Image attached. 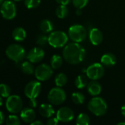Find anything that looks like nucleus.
Returning <instances> with one entry per match:
<instances>
[{
	"label": "nucleus",
	"mask_w": 125,
	"mask_h": 125,
	"mask_svg": "<svg viewBox=\"0 0 125 125\" xmlns=\"http://www.w3.org/2000/svg\"><path fill=\"white\" fill-rule=\"evenodd\" d=\"M85 50L79 42H72L66 45L63 51L64 59L69 64H77L83 61L85 56Z\"/></svg>",
	"instance_id": "obj_1"
},
{
	"label": "nucleus",
	"mask_w": 125,
	"mask_h": 125,
	"mask_svg": "<svg viewBox=\"0 0 125 125\" xmlns=\"http://www.w3.org/2000/svg\"><path fill=\"white\" fill-rule=\"evenodd\" d=\"M88 110L95 116H101L105 114L108 110V105L104 99L99 97H93L88 103Z\"/></svg>",
	"instance_id": "obj_2"
},
{
	"label": "nucleus",
	"mask_w": 125,
	"mask_h": 125,
	"mask_svg": "<svg viewBox=\"0 0 125 125\" xmlns=\"http://www.w3.org/2000/svg\"><path fill=\"white\" fill-rule=\"evenodd\" d=\"M7 56L15 62L22 61L26 56L25 49L18 44H12L10 45L6 49Z\"/></svg>",
	"instance_id": "obj_3"
},
{
	"label": "nucleus",
	"mask_w": 125,
	"mask_h": 125,
	"mask_svg": "<svg viewBox=\"0 0 125 125\" xmlns=\"http://www.w3.org/2000/svg\"><path fill=\"white\" fill-rule=\"evenodd\" d=\"M68 42V35L62 31H52L49 36V44L54 48H62Z\"/></svg>",
	"instance_id": "obj_4"
},
{
	"label": "nucleus",
	"mask_w": 125,
	"mask_h": 125,
	"mask_svg": "<svg viewBox=\"0 0 125 125\" xmlns=\"http://www.w3.org/2000/svg\"><path fill=\"white\" fill-rule=\"evenodd\" d=\"M87 36V31L85 28L80 24L72 25L69 29V37L75 42H83Z\"/></svg>",
	"instance_id": "obj_5"
},
{
	"label": "nucleus",
	"mask_w": 125,
	"mask_h": 125,
	"mask_svg": "<svg viewBox=\"0 0 125 125\" xmlns=\"http://www.w3.org/2000/svg\"><path fill=\"white\" fill-rule=\"evenodd\" d=\"M49 102L55 105H59L62 104L66 98V94L61 87L57 86L52 88L48 94Z\"/></svg>",
	"instance_id": "obj_6"
},
{
	"label": "nucleus",
	"mask_w": 125,
	"mask_h": 125,
	"mask_svg": "<svg viewBox=\"0 0 125 125\" xmlns=\"http://www.w3.org/2000/svg\"><path fill=\"white\" fill-rule=\"evenodd\" d=\"M22 100L18 95H10L5 103L7 110L11 114H17L22 110Z\"/></svg>",
	"instance_id": "obj_7"
},
{
	"label": "nucleus",
	"mask_w": 125,
	"mask_h": 125,
	"mask_svg": "<svg viewBox=\"0 0 125 125\" xmlns=\"http://www.w3.org/2000/svg\"><path fill=\"white\" fill-rule=\"evenodd\" d=\"M0 13L6 20H12L16 15V7L12 1H4L0 7Z\"/></svg>",
	"instance_id": "obj_8"
},
{
	"label": "nucleus",
	"mask_w": 125,
	"mask_h": 125,
	"mask_svg": "<svg viewBox=\"0 0 125 125\" xmlns=\"http://www.w3.org/2000/svg\"><path fill=\"white\" fill-rule=\"evenodd\" d=\"M35 78L41 81L49 80L53 74V68L46 64H41L35 70Z\"/></svg>",
	"instance_id": "obj_9"
},
{
	"label": "nucleus",
	"mask_w": 125,
	"mask_h": 125,
	"mask_svg": "<svg viewBox=\"0 0 125 125\" xmlns=\"http://www.w3.org/2000/svg\"><path fill=\"white\" fill-rule=\"evenodd\" d=\"M86 75L91 80L97 81L101 78L105 73L103 65L99 63H94L91 64L85 70Z\"/></svg>",
	"instance_id": "obj_10"
},
{
	"label": "nucleus",
	"mask_w": 125,
	"mask_h": 125,
	"mask_svg": "<svg viewBox=\"0 0 125 125\" xmlns=\"http://www.w3.org/2000/svg\"><path fill=\"white\" fill-rule=\"evenodd\" d=\"M41 91V83L37 81L29 82L24 88V94L29 99L37 98Z\"/></svg>",
	"instance_id": "obj_11"
},
{
	"label": "nucleus",
	"mask_w": 125,
	"mask_h": 125,
	"mask_svg": "<svg viewBox=\"0 0 125 125\" xmlns=\"http://www.w3.org/2000/svg\"><path fill=\"white\" fill-rule=\"evenodd\" d=\"M56 117L60 122L67 123L74 119V114L70 108L63 107L57 111Z\"/></svg>",
	"instance_id": "obj_12"
},
{
	"label": "nucleus",
	"mask_w": 125,
	"mask_h": 125,
	"mask_svg": "<svg viewBox=\"0 0 125 125\" xmlns=\"http://www.w3.org/2000/svg\"><path fill=\"white\" fill-rule=\"evenodd\" d=\"M45 53L43 50L41 48H32L27 53V58L28 61L32 63H38L40 62L44 57Z\"/></svg>",
	"instance_id": "obj_13"
},
{
	"label": "nucleus",
	"mask_w": 125,
	"mask_h": 125,
	"mask_svg": "<svg viewBox=\"0 0 125 125\" xmlns=\"http://www.w3.org/2000/svg\"><path fill=\"white\" fill-rule=\"evenodd\" d=\"M89 40L94 45H98L103 40V34L99 29L93 28L89 31Z\"/></svg>",
	"instance_id": "obj_14"
},
{
	"label": "nucleus",
	"mask_w": 125,
	"mask_h": 125,
	"mask_svg": "<svg viewBox=\"0 0 125 125\" xmlns=\"http://www.w3.org/2000/svg\"><path fill=\"white\" fill-rule=\"evenodd\" d=\"M20 116L24 122L31 124L35 119V113L32 108H24L21 111Z\"/></svg>",
	"instance_id": "obj_15"
},
{
	"label": "nucleus",
	"mask_w": 125,
	"mask_h": 125,
	"mask_svg": "<svg viewBox=\"0 0 125 125\" xmlns=\"http://www.w3.org/2000/svg\"><path fill=\"white\" fill-rule=\"evenodd\" d=\"M87 89L88 93L92 96H97L102 92V86L99 82L92 80V81L89 82L87 85Z\"/></svg>",
	"instance_id": "obj_16"
},
{
	"label": "nucleus",
	"mask_w": 125,
	"mask_h": 125,
	"mask_svg": "<svg viewBox=\"0 0 125 125\" xmlns=\"http://www.w3.org/2000/svg\"><path fill=\"white\" fill-rule=\"evenodd\" d=\"M101 63L106 67H113L116 63V57L113 53H105L101 58Z\"/></svg>",
	"instance_id": "obj_17"
},
{
	"label": "nucleus",
	"mask_w": 125,
	"mask_h": 125,
	"mask_svg": "<svg viewBox=\"0 0 125 125\" xmlns=\"http://www.w3.org/2000/svg\"><path fill=\"white\" fill-rule=\"evenodd\" d=\"M40 114L44 118H50L55 114V110L50 104H42L39 108Z\"/></svg>",
	"instance_id": "obj_18"
},
{
	"label": "nucleus",
	"mask_w": 125,
	"mask_h": 125,
	"mask_svg": "<svg viewBox=\"0 0 125 125\" xmlns=\"http://www.w3.org/2000/svg\"><path fill=\"white\" fill-rule=\"evenodd\" d=\"M12 37L14 40L17 42H21L25 40L27 37L26 31L21 27H16L12 32Z\"/></svg>",
	"instance_id": "obj_19"
},
{
	"label": "nucleus",
	"mask_w": 125,
	"mask_h": 125,
	"mask_svg": "<svg viewBox=\"0 0 125 125\" xmlns=\"http://www.w3.org/2000/svg\"><path fill=\"white\" fill-rule=\"evenodd\" d=\"M88 76L85 75H78L75 81H74V84L75 86L77 89H83L85 87L88 83Z\"/></svg>",
	"instance_id": "obj_20"
},
{
	"label": "nucleus",
	"mask_w": 125,
	"mask_h": 125,
	"mask_svg": "<svg viewBox=\"0 0 125 125\" xmlns=\"http://www.w3.org/2000/svg\"><path fill=\"white\" fill-rule=\"evenodd\" d=\"M53 27H54L53 23H52V21H50L48 19L42 20L39 24L40 29L44 33H49V32L52 31L53 30Z\"/></svg>",
	"instance_id": "obj_21"
},
{
	"label": "nucleus",
	"mask_w": 125,
	"mask_h": 125,
	"mask_svg": "<svg viewBox=\"0 0 125 125\" xmlns=\"http://www.w3.org/2000/svg\"><path fill=\"white\" fill-rule=\"evenodd\" d=\"M21 68L22 72L26 75H32L33 74V73H35L34 67L32 62H30L29 61L24 62L21 65Z\"/></svg>",
	"instance_id": "obj_22"
},
{
	"label": "nucleus",
	"mask_w": 125,
	"mask_h": 125,
	"mask_svg": "<svg viewBox=\"0 0 125 125\" xmlns=\"http://www.w3.org/2000/svg\"><path fill=\"white\" fill-rule=\"evenodd\" d=\"M56 15L59 18H65L69 15V9L65 4H60L55 11Z\"/></svg>",
	"instance_id": "obj_23"
},
{
	"label": "nucleus",
	"mask_w": 125,
	"mask_h": 125,
	"mask_svg": "<svg viewBox=\"0 0 125 125\" xmlns=\"http://www.w3.org/2000/svg\"><path fill=\"white\" fill-rule=\"evenodd\" d=\"M50 62H51V67L53 69H58L63 64V59L60 56L55 54L52 56Z\"/></svg>",
	"instance_id": "obj_24"
},
{
	"label": "nucleus",
	"mask_w": 125,
	"mask_h": 125,
	"mask_svg": "<svg viewBox=\"0 0 125 125\" xmlns=\"http://www.w3.org/2000/svg\"><path fill=\"white\" fill-rule=\"evenodd\" d=\"M67 76L64 73H59L55 79V82L57 86L59 87H63L67 83Z\"/></svg>",
	"instance_id": "obj_25"
},
{
	"label": "nucleus",
	"mask_w": 125,
	"mask_h": 125,
	"mask_svg": "<svg viewBox=\"0 0 125 125\" xmlns=\"http://www.w3.org/2000/svg\"><path fill=\"white\" fill-rule=\"evenodd\" d=\"M77 125H88L90 124V117L88 114L81 113L78 115L76 121Z\"/></svg>",
	"instance_id": "obj_26"
},
{
	"label": "nucleus",
	"mask_w": 125,
	"mask_h": 125,
	"mask_svg": "<svg viewBox=\"0 0 125 125\" xmlns=\"http://www.w3.org/2000/svg\"><path fill=\"white\" fill-rule=\"evenodd\" d=\"M71 100L74 104L81 105L85 102V96L81 92H74L71 95Z\"/></svg>",
	"instance_id": "obj_27"
},
{
	"label": "nucleus",
	"mask_w": 125,
	"mask_h": 125,
	"mask_svg": "<svg viewBox=\"0 0 125 125\" xmlns=\"http://www.w3.org/2000/svg\"><path fill=\"white\" fill-rule=\"evenodd\" d=\"M11 90L10 86L5 83L0 84V96L2 97H8L10 94Z\"/></svg>",
	"instance_id": "obj_28"
},
{
	"label": "nucleus",
	"mask_w": 125,
	"mask_h": 125,
	"mask_svg": "<svg viewBox=\"0 0 125 125\" xmlns=\"http://www.w3.org/2000/svg\"><path fill=\"white\" fill-rule=\"evenodd\" d=\"M21 124V121L19 118L15 115H10L6 119L7 125H19Z\"/></svg>",
	"instance_id": "obj_29"
},
{
	"label": "nucleus",
	"mask_w": 125,
	"mask_h": 125,
	"mask_svg": "<svg viewBox=\"0 0 125 125\" xmlns=\"http://www.w3.org/2000/svg\"><path fill=\"white\" fill-rule=\"evenodd\" d=\"M49 43V37L45 34H39L36 38V44L40 46H44Z\"/></svg>",
	"instance_id": "obj_30"
},
{
	"label": "nucleus",
	"mask_w": 125,
	"mask_h": 125,
	"mask_svg": "<svg viewBox=\"0 0 125 125\" xmlns=\"http://www.w3.org/2000/svg\"><path fill=\"white\" fill-rule=\"evenodd\" d=\"M41 3V0H25L24 4L28 9L36 8L39 6Z\"/></svg>",
	"instance_id": "obj_31"
},
{
	"label": "nucleus",
	"mask_w": 125,
	"mask_h": 125,
	"mask_svg": "<svg viewBox=\"0 0 125 125\" xmlns=\"http://www.w3.org/2000/svg\"><path fill=\"white\" fill-rule=\"evenodd\" d=\"M88 2V0H72L73 5L76 8H80L83 9L85 7Z\"/></svg>",
	"instance_id": "obj_32"
},
{
	"label": "nucleus",
	"mask_w": 125,
	"mask_h": 125,
	"mask_svg": "<svg viewBox=\"0 0 125 125\" xmlns=\"http://www.w3.org/2000/svg\"><path fill=\"white\" fill-rule=\"evenodd\" d=\"M59 120L57 119V117H54V118H49L48 119V121L46 122V125H57Z\"/></svg>",
	"instance_id": "obj_33"
},
{
	"label": "nucleus",
	"mask_w": 125,
	"mask_h": 125,
	"mask_svg": "<svg viewBox=\"0 0 125 125\" xmlns=\"http://www.w3.org/2000/svg\"><path fill=\"white\" fill-rule=\"evenodd\" d=\"M29 105L31 108H35L37 107L38 103L36 100V98H33V99H29Z\"/></svg>",
	"instance_id": "obj_34"
},
{
	"label": "nucleus",
	"mask_w": 125,
	"mask_h": 125,
	"mask_svg": "<svg viewBox=\"0 0 125 125\" xmlns=\"http://www.w3.org/2000/svg\"><path fill=\"white\" fill-rule=\"evenodd\" d=\"M55 1L60 4H65V5H67L71 1V0H55Z\"/></svg>",
	"instance_id": "obj_35"
},
{
	"label": "nucleus",
	"mask_w": 125,
	"mask_h": 125,
	"mask_svg": "<svg viewBox=\"0 0 125 125\" xmlns=\"http://www.w3.org/2000/svg\"><path fill=\"white\" fill-rule=\"evenodd\" d=\"M4 114H3V112L0 111V125L3 124L4 123Z\"/></svg>",
	"instance_id": "obj_36"
},
{
	"label": "nucleus",
	"mask_w": 125,
	"mask_h": 125,
	"mask_svg": "<svg viewBox=\"0 0 125 125\" xmlns=\"http://www.w3.org/2000/svg\"><path fill=\"white\" fill-rule=\"evenodd\" d=\"M31 125H43V122H41V121H33L32 123H31Z\"/></svg>",
	"instance_id": "obj_37"
},
{
	"label": "nucleus",
	"mask_w": 125,
	"mask_h": 125,
	"mask_svg": "<svg viewBox=\"0 0 125 125\" xmlns=\"http://www.w3.org/2000/svg\"><path fill=\"white\" fill-rule=\"evenodd\" d=\"M121 113H122V116L125 117V105H124L122 107V108H121Z\"/></svg>",
	"instance_id": "obj_38"
},
{
	"label": "nucleus",
	"mask_w": 125,
	"mask_h": 125,
	"mask_svg": "<svg viewBox=\"0 0 125 125\" xmlns=\"http://www.w3.org/2000/svg\"><path fill=\"white\" fill-rule=\"evenodd\" d=\"M76 14H77V15H80L82 14V9H80V8H77V10H76Z\"/></svg>",
	"instance_id": "obj_39"
},
{
	"label": "nucleus",
	"mask_w": 125,
	"mask_h": 125,
	"mask_svg": "<svg viewBox=\"0 0 125 125\" xmlns=\"http://www.w3.org/2000/svg\"><path fill=\"white\" fill-rule=\"evenodd\" d=\"M2 97L1 96H0V107L2 105V104H3V100H2V98H1Z\"/></svg>",
	"instance_id": "obj_40"
},
{
	"label": "nucleus",
	"mask_w": 125,
	"mask_h": 125,
	"mask_svg": "<svg viewBox=\"0 0 125 125\" xmlns=\"http://www.w3.org/2000/svg\"><path fill=\"white\" fill-rule=\"evenodd\" d=\"M125 125V122H119V123H118V125Z\"/></svg>",
	"instance_id": "obj_41"
},
{
	"label": "nucleus",
	"mask_w": 125,
	"mask_h": 125,
	"mask_svg": "<svg viewBox=\"0 0 125 125\" xmlns=\"http://www.w3.org/2000/svg\"><path fill=\"white\" fill-rule=\"evenodd\" d=\"M3 2H4V0H0V4H1V5L2 4Z\"/></svg>",
	"instance_id": "obj_42"
},
{
	"label": "nucleus",
	"mask_w": 125,
	"mask_h": 125,
	"mask_svg": "<svg viewBox=\"0 0 125 125\" xmlns=\"http://www.w3.org/2000/svg\"><path fill=\"white\" fill-rule=\"evenodd\" d=\"M14 1H21V0H14Z\"/></svg>",
	"instance_id": "obj_43"
}]
</instances>
